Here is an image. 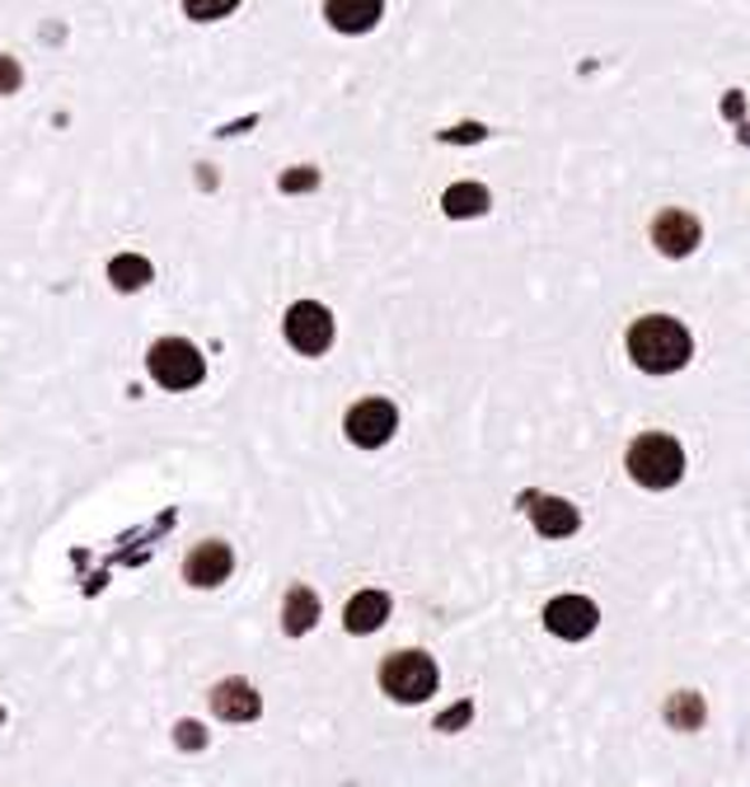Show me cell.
Returning a JSON list of instances; mask_svg holds the SVG:
<instances>
[{
	"label": "cell",
	"instance_id": "1",
	"mask_svg": "<svg viewBox=\"0 0 750 787\" xmlns=\"http://www.w3.org/2000/svg\"><path fill=\"white\" fill-rule=\"evenodd\" d=\"M629 356H633V366L647 375H675L694 356V337L680 319H671V314H643V319L629 328Z\"/></svg>",
	"mask_w": 750,
	"mask_h": 787
},
{
	"label": "cell",
	"instance_id": "2",
	"mask_svg": "<svg viewBox=\"0 0 750 787\" xmlns=\"http://www.w3.org/2000/svg\"><path fill=\"white\" fill-rule=\"evenodd\" d=\"M624 464H629V479L639 488H652V492H666L685 479V450L666 432H643L629 445Z\"/></svg>",
	"mask_w": 750,
	"mask_h": 787
},
{
	"label": "cell",
	"instance_id": "3",
	"mask_svg": "<svg viewBox=\"0 0 750 787\" xmlns=\"http://www.w3.org/2000/svg\"><path fill=\"white\" fill-rule=\"evenodd\" d=\"M380 689L395 704H427L437 693V661L427 651H395L380 666Z\"/></svg>",
	"mask_w": 750,
	"mask_h": 787
},
{
	"label": "cell",
	"instance_id": "4",
	"mask_svg": "<svg viewBox=\"0 0 750 787\" xmlns=\"http://www.w3.org/2000/svg\"><path fill=\"white\" fill-rule=\"evenodd\" d=\"M146 366L160 390H193V385H202V375H207V362H202V352L188 337H160V343L150 347Z\"/></svg>",
	"mask_w": 750,
	"mask_h": 787
},
{
	"label": "cell",
	"instance_id": "5",
	"mask_svg": "<svg viewBox=\"0 0 750 787\" xmlns=\"http://www.w3.org/2000/svg\"><path fill=\"white\" fill-rule=\"evenodd\" d=\"M282 328H286V343L301 356H324L333 347V314L320 301H295Z\"/></svg>",
	"mask_w": 750,
	"mask_h": 787
},
{
	"label": "cell",
	"instance_id": "6",
	"mask_svg": "<svg viewBox=\"0 0 750 787\" xmlns=\"http://www.w3.org/2000/svg\"><path fill=\"white\" fill-rule=\"evenodd\" d=\"M343 432H348L352 445L376 450V445H384V441L399 432V409H395L390 399H361V403H352V409H348Z\"/></svg>",
	"mask_w": 750,
	"mask_h": 787
},
{
	"label": "cell",
	"instance_id": "7",
	"mask_svg": "<svg viewBox=\"0 0 750 787\" xmlns=\"http://www.w3.org/2000/svg\"><path fill=\"white\" fill-rule=\"evenodd\" d=\"M596 623H601V610L586 596H558V600H549V610H544V628H549L554 638H563V642L591 638V633H596Z\"/></svg>",
	"mask_w": 750,
	"mask_h": 787
},
{
	"label": "cell",
	"instance_id": "8",
	"mask_svg": "<svg viewBox=\"0 0 750 787\" xmlns=\"http://www.w3.org/2000/svg\"><path fill=\"white\" fill-rule=\"evenodd\" d=\"M652 244H656V254H662V258H690L703 244V225L690 211L666 207L662 216L652 220Z\"/></svg>",
	"mask_w": 750,
	"mask_h": 787
},
{
	"label": "cell",
	"instance_id": "9",
	"mask_svg": "<svg viewBox=\"0 0 750 787\" xmlns=\"http://www.w3.org/2000/svg\"><path fill=\"white\" fill-rule=\"evenodd\" d=\"M231 568H235L231 544H221V539H207V544H197V549L184 558V581H188V587H197V591H212V587H221V581L231 577Z\"/></svg>",
	"mask_w": 750,
	"mask_h": 787
},
{
	"label": "cell",
	"instance_id": "10",
	"mask_svg": "<svg viewBox=\"0 0 750 787\" xmlns=\"http://www.w3.org/2000/svg\"><path fill=\"white\" fill-rule=\"evenodd\" d=\"M212 712L221 717V722H254V717L263 712V699L249 680H221L212 689Z\"/></svg>",
	"mask_w": 750,
	"mask_h": 787
},
{
	"label": "cell",
	"instance_id": "11",
	"mask_svg": "<svg viewBox=\"0 0 750 787\" xmlns=\"http://www.w3.org/2000/svg\"><path fill=\"white\" fill-rule=\"evenodd\" d=\"M530 502V521H535V530L544 534V539H567L577 525H582V515H577V506L567 502V498H520V506Z\"/></svg>",
	"mask_w": 750,
	"mask_h": 787
},
{
	"label": "cell",
	"instance_id": "12",
	"mask_svg": "<svg viewBox=\"0 0 750 787\" xmlns=\"http://www.w3.org/2000/svg\"><path fill=\"white\" fill-rule=\"evenodd\" d=\"M384 14V0H324V19L338 33H371Z\"/></svg>",
	"mask_w": 750,
	"mask_h": 787
},
{
	"label": "cell",
	"instance_id": "13",
	"mask_svg": "<svg viewBox=\"0 0 750 787\" xmlns=\"http://www.w3.org/2000/svg\"><path fill=\"white\" fill-rule=\"evenodd\" d=\"M384 619H390V596H384V591H357L348 600V610H343L348 633H376Z\"/></svg>",
	"mask_w": 750,
	"mask_h": 787
},
{
	"label": "cell",
	"instance_id": "14",
	"mask_svg": "<svg viewBox=\"0 0 750 787\" xmlns=\"http://www.w3.org/2000/svg\"><path fill=\"white\" fill-rule=\"evenodd\" d=\"M314 623H320V596H314L310 587H291L286 604H282V628L291 638H301V633H310Z\"/></svg>",
	"mask_w": 750,
	"mask_h": 787
},
{
	"label": "cell",
	"instance_id": "15",
	"mask_svg": "<svg viewBox=\"0 0 750 787\" xmlns=\"http://www.w3.org/2000/svg\"><path fill=\"white\" fill-rule=\"evenodd\" d=\"M488 207H493V197H488L484 184H456V188H446V197H441V211H446L450 220L484 216Z\"/></svg>",
	"mask_w": 750,
	"mask_h": 787
},
{
	"label": "cell",
	"instance_id": "16",
	"mask_svg": "<svg viewBox=\"0 0 750 787\" xmlns=\"http://www.w3.org/2000/svg\"><path fill=\"white\" fill-rule=\"evenodd\" d=\"M108 282L118 291H142V286H150V263L142 254H118L108 263Z\"/></svg>",
	"mask_w": 750,
	"mask_h": 787
},
{
	"label": "cell",
	"instance_id": "17",
	"mask_svg": "<svg viewBox=\"0 0 750 787\" xmlns=\"http://www.w3.org/2000/svg\"><path fill=\"white\" fill-rule=\"evenodd\" d=\"M666 722H671L675 731H699V727H703V699H699L694 689L671 693V699H666Z\"/></svg>",
	"mask_w": 750,
	"mask_h": 787
},
{
	"label": "cell",
	"instance_id": "18",
	"mask_svg": "<svg viewBox=\"0 0 750 787\" xmlns=\"http://www.w3.org/2000/svg\"><path fill=\"white\" fill-rule=\"evenodd\" d=\"M240 6V0H184L188 19H197V24H212V19H225Z\"/></svg>",
	"mask_w": 750,
	"mask_h": 787
},
{
	"label": "cell",
	"instance_id": "19",
	"mask_svg": "<svg viewBox=\"0 0 750 787\" xmlns=\"http://www.w3.org/2000/svg\"><path fill=\"white\" fill-rule=\"evenodd\" d=\"M310 188H320V169H291L282 174V193H310Z\"/></svg>",
	"mask_w": 750,
	"mask_h": 787
},
{
	"label": "cell",
	"instance_id": "20",
	"mask_svg": "<svg viewBox=\"0 0 750 787\" xmlns=\"http://www.w3.org/2000/svg\"><path fill=\"white\" fill-rule=\"evenodd\" d=\"M174 740H178V746H184V750H202V746H207V736H202V727H197V722H178Z\"/></svg>",
	"mask_w": 750,
	"mask_h": 787
},
{
	"label": "cell",
	"instance_id": "21",
	"mask_svg": "<svg viewBox=\"0 0 750 787\" xmlns=\"http://www.w3.org/2000/svg\"><path fill=\"white\" fill-rule=\"evenodd\" d=\"M19 80H25V76H19V61L14 57H0V95H14Z\"/></svg>",
	"mask_w": 750,
	"mask_h": 787
},
{
	"label": "cell",
	"instance_id": "22",
	"mask_svg": "<svg viewBox=\"0 0 750 787\" xmlns=\"http://www.w3.org/2000/svg\"><path fill=\"white\" fill-rule=\"evenodd\" d=\"M465 717H469V704H465V708H456V712H446V717H441V722H437V727H441V731H450V727H460V722H465Z\"/></svg>",
	"mask_w": 750,
	"mask_h": 787
},
{
	"label": "cell",
	"instance_id": "23",
	"mask_svg": "<svg viewBox=\"0 0 750 787\" xmlns=\"http://www.w3.org/2000/svg\"><path fill=\"white\" fill-rule=\"evenodd\" d=\"M446 137H456V141H479L484 131H479V127H460V131H446Z\"/></svg>",
	"mask_w": 750,
	"mask_h": 787
},
{
	"label": "cell",
	"instance_id": "24",
	"mask_svg": "<svg viewBox=\"0 0 750 787\" xmlns=\"http://www.w3.org/2000/svg\"><path fill=\"white\" fill-rule=\"evenodd\" d=\"M0 717H6V712H0Z\"/></svg>",
	"mask_w": 750,
	"mask_h": 787
}]
</instances>
